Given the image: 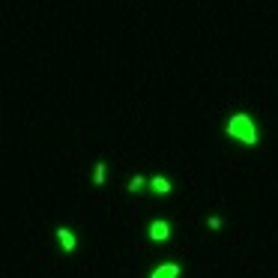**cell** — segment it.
I'll return each instance as SVG.
<instances>
[{
    "instance_id": "6da1fadb",
    "label": "cell",
    "mask_w": 278,
    "mask_h": 278,
    "mask_svg": "<svg viewBox=\"0 0 278 278\" xmlns=\"http://www.w3.org/2000/svg\"><path fill=\"white\" fill-rule=\"evenodd\" d=\"M224 132H227L230 138H236L240 144H246V147H254V144L260 141L257 126H254V120H251L248 114H230V120H227V126H224Z\"/></svg>"
},
{
    "instance_id": "7a4b0ae2",
    "label": "cell",
    "mask_w": 278,
    "mask_h": 278,
    "mask_svg": "<svg viewBox=\"0 0 278 278\" xmlns=\"http://www.w3.org/2000/svg\"><path fill=\"white\" fill-rule=\"evenodd\" d=\"M168 236H171V224L165 218H155L153 224H150V240L153 243H165Z\"/></svg>"
},
{
    "instance_id": "3957f363",
    "label": "cell",
    "mask_w": 278,
    "mask_h": 278,
    "mask_svg": "<svg viewBox=\"0 0 278 278\" xmlns=\"http://www.w3.org/2000/svg\"><path fill=\"white\" fill-rule=\"evenodd\" d=\"M180 272H183L180 263H158L153 272H150V278H180Z\"/></svg>"
},
{
    "instance_id": "277c9868",
    "label": "cell",
    "mask_w": 278,
    "mask_h": 278,
    "mask_svg": "<svg viewBox=\"0 0 278 278\" xmlns=\"http://www.w3.org/2000/svg\"><path fill=\"white\" fill-rule=\"evenodd\" d=\"M57 243H60V248L66 254H72L75 246H78V240H75V233H72L69 227H57Z\"/></svg>"
},
{
    "instance_id": "5b68a950",
    "label": "cell",
    "mask_w": 278,
    "mask_h": 278,
    "mask_svg": "<svg viewBox=\"0 0 278 278\" xmlns=\"http://www.w3.org/2000/svg\"><path fill=\"white\" fill-rule=\"evenodd\" d=\"M150 188H153V191H158V194H168L174 185H171V180H165V177H158V174H155L153 180H150Z\"/></svg>"
},
{
    "instance_id": "8992f818",
    "label": "cell",
    "mask_w": 278,
    "mask_h": 278,
    "mask_svg": "<svg viewBox=\"0 0 278 278\" xmlns=\"http://www.w3.org/2000/svg\"><path fill=\"white\" fill-rule=\"evenodd\" d=\"M93 183L105 185V162H96V171H93Z\"/></svg>"
},
{
    "instance_id": "52a82bcc",
    "label": "cell",
    "mask_w": 278,
    "mask_h": 278,
    "mask_svg": "<svg viewBox=\"0 0 278 278\" xmlns=\"http://www.w3.org/2000/svg\"><path fill=\"white\" fill-rule=\"evenodd\" d=\"M144 185H147V180H144V177H132V180L126 183V188H129V191H141Z\"/></svg>"
},
{
    "instance_id": "ba28073f",
    "label": "cell",
    "mask_w": 278,
    "mask_h": 278,
    "mask_svg": "<svg viewBox=\"0 0 278 278\" xmlns=\"http://www.w3.org/2000/svg\"><path fill=\"white\" fill-rule=\"evenodd\" d=\"M207 224H210V230H221V224H224V221H221V216H210V218H207Z\"/></svg>"
}]
</instances>
